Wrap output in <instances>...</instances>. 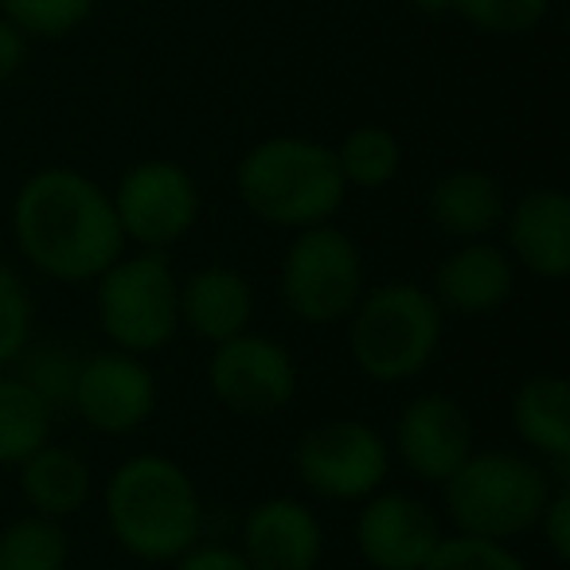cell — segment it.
I'll return each instance as SVG.
<instances>
[{
    "instance_id": "cell-7",
    "label": "cell",
    "mask_w": 570,
    "mask_h": 570,
    "mask_svg": "<svg viewBox=\"0 0 570 570\" xmlns=\"http://www.w3.org/2000/svg\"><path fill=\"white\" fill-rule=\"evenodd\" d=\"M364 297L360 246L333 223L297 230L282 258V302L305 325H341Z\"/></svg>"
},
{
    "instance_id": "cell-26",
    "label": "cell",
    "mask_w": 570,
    "mask_h": 570,
    "mask_svg": "<svg viewBox=\"0 0 570 570\" xmlns=\"http://www.w3.org/2000/svg\"><path fill=\"white\" fill-rule=\"evenodd\" d=\"M551 0H453V12L489 36H523L539 28Z\"/></svg>"
},
{
    "instance_id": "cell-6",
    "label": "cell",
    "mask_w": 570,
    "mask_h": 570,
    "mask_svg": "<svg viewBox=\"0 0 570 570\" xmlns=\"http://www.w3.org/2000/svg\"><path fill=\"white\" fill-rule=\"evenodd\" d=\"M95 313L114 348L149 356L180 333V282L165 250L121 254L95 277Z\"/></svg>"
},
{
    "instance_id": "cell-15",
    "label": "cell",
    "mask_w": 570,
    "mask_h": 570,
    "mask_svg": "<svg viewBox=\"0 0 570 570\" xmlns=\"http://www.w3.org/2000/svg\"><path fill=\"white\" fill-rule=\"evenodd\" d=\"M508 258L543 282L570 274V196L562 188H531L504 212Z\"/></svg>"
},
{
    "instance_id": "cell-8",
    "label": "cell",
    "mask_w": 570,
    "mask_h": 570,
    "mask_svg": "<svg viewBox=\"0 0 570 570\" xmlns=\"http://www.w3.org/2000/svg\"><path fill=\"white\" fill-rule=\"evenodd\" d=\"M297 476L325 500H367L391 473V445L360 419H325L297 438Z\"/></svg>"
},
{
    "instance_id": "cell-12",
    "label": "cell",
    "mask_w": 570,
    "mask_h": 570,
    "mask_svg": "<svg viewBox=\"0 0 570 570\" xmlns=\"http://www.w3.org/2000/svg\"><path fill=\"white\" fill-rule=\"evenodd\" d=\"M442 539L438 512L414 492L380 489L356 515V547L372 570H422Z\"/></svg>"
},
{
    "instance_id": "cell-9",
    "label": "cell",
    "mask_w": 570,
    "mask_h": 570,
    "mask_svg": "<svg viewBox=\"0 0 570 570\" xmlns=\"http://www.w3.org/2000/svg\"><path fill=\"white\" fill-rule=\"evenodd\" d=\"M110 199L126 243L141 250H168L199 219V188L176 160H137L121 173Z\"/></svg>"
},
{
    "instance_id": "cell-30",
    "label": "cell",
    "mask_w": 570,
    "mask_h": 570,
    "mask_svg": "<svg viewBox=\"0 0 570 570\" xmlns=\"http://www.w3.org/2000/svg\"><path fill=\"white\" fill-rule=\"evenodd\" d=\"M24 40L28 36L17 24H9V20L0 17V82H9L24 67V51H28Z\"/></svg>"
},
{
    "instance_id": "cell-27",
    "label": "cell",
    "mask_w": 570,
    "mask_h": 570,
    "mask_svg": "<svg viewBox=\"0 0 570 570\" xmlns=\"http://www.w3.org/2000/svg\"><path fill=\"white\" fill-rule=\"evenodd\" d=\"M422 570H528V562L508 543L476 535H445Z\"/></svg>"
},
{
    "instance_id": "cell-5",
    "label": "cell",
    "mask_w": 570,
    "mask_h": 570,
    "mask_svg": "<svg viewBox=\"0 0 570 570\" xmlns=\"http://www.w3.org/2000/svg\"><path fill=\"white\" fill-rule=\"evenodd\" d=\"M442 317L430 289L414 282H383L364 289L348 313V348L375 383H406L430 367L442 344Z\"/></svg>"
},
{
    "instance_id": "cell-3",
    "label": "cell",
    "mask_w": 570,
    "mask_h": 570,
    "mask_svg": "<svg viewBox=\"0 0 570 570\" xmlns=\"http://www.w3.org/2000/svg\"><path fill=\"white\" fill-rule=\"evenodd\" d=\"M238 199L254 219L282 230H305L341 212L348 184L336 153L309 137H266L238 160Z\"/></svg>"
},
{
    "instance_id": "cell-28",
    "label": "cell",
    "mask_w": 570,
    "mask_h": 570,
    "mask_svg": "<svg viewBox=\"0 0 570 570\" xmlns=\"http://www.w3.org/2000/svg\"><path fill=\"white\" fill-rule=\"evenodd\" d=\"M535 528H539V535H543L547 551L559 562H567L570 559V492L567 489H554L551 497H547Z\"/></svg>"
},
{
    "instance_id": "cell-29",
    "label": "cell",
    "mask_w": 570,
    "mask_h": 570,
    "mask_svg": "<svg viewBox=\"0 0 570 570\" xmlns=\"http://www.w3.org/2000/svg\"><path fill=\"white\" fill-rule=\"evenodd\" d=\"M176 570H250V562L243 559V551H230V547L191 543L176 559Z\"/></svg>"
},
{
    "instance_id": "cell-18",
    "label": "cell",
    "mask_w": 570,
    "mask_h": 570,
    "mask_svg": "<svg viewBox=\"0 0 570 570\" xmlns=\"http://www.w3.org/2000/svg\"><path fill=\"white\" fill-rule=\"evenodd\" d=\"M504 188L497 176L481 173V168H453V173L438 176L430 188V219L442 235L458 238V243L489 238L504 223Z\"/></svg>"
},
{
    "instance_id": "cell-10",
    "label": "cell",
    "mask_w": 570,
    "mask_h": 570,
    "mask_svg": "<svg viewBox=\"0 0 570 570\" xmlns=\"http://www.w3.org/2000/svg\"><path fill=\"white\" fill-rule=\"evenodd\" d=\"M207 387L238 419H269L294 403L297 364L285 344L246 328L215 344L212 364H207Z\"/></svg>"
},
{
    "instance_id": "cell-17",
    "label": "cell",
    "mask_w": 570,
    "mask_h": 570,
    "mask_svg": "<svg viewBox=\"0 0 570 570\" xmlns=\"http://www.w3.org/2000/svg\"><path fill=\"white\" fill-rule=\"evenodd\" d=\"M254 321V289L238 269L204 266L180 282V328L207 344L246 333Z\"/></svg>"
},
{
    "instance_id": "cell-16",
    "label": "cell",
    "mask_w": 570,
    "mask_h": 570,
    "mask_svg": "<svg viewBox=\"0 0 570 570\" xmlns=\"http://www.w3.org/2000/svg\"><path fill=\"white\" fill-rule=\"evenodd\" d=\"M515 289V266L508 258L504 246L476 238V243H461L453 254H445L442 266L434 269V289L430 297L438 302L442 313H458V317H484V313L500 309Z\"/></svg>"
},
{
    "instance_id": "cell-21",
    "label": "cell",
    "mask_w": 570,
    "mask_h": 570,
    "mask_svg": "<svg viewBox=\"0 0 570 570\" xmlns=\"http://www.w3.org/2000/svg\"><path fill=\"white\" fill-rule=\"evenodd\" d=\"M51 442V403L20 375H0V465H20Z\"/></svg>"
},
{
    "instance_id": "cell-4",
    "label": "cell",
    "mask_w": 570,
    "mask_h": 570,
    "mask_svg": "<svg viewBox=\"0 0 570 570\" xmlns=\"http://www.w3.org/2000/svg\"><path fill=\"white\" fill-rule=\"evenodd\" d=\"M551 492L543 465L512 450H473L450 481H442L445 515L458 535L492 543H508L535 528Z\"/></svg>"
},
{
    "instance_id": "cell-23",
    "label": "cell",
    "mask_w": 570,
    "mask_h": 570,
    "mask_svg": "<svg viewBox=\"0 0 570 570\" xmlns=\"http://www.w3.org/2000/svg\"><path fill=\"white\" fill-rule=\"evenodd\" d=\"M71 543L59 520L20 515L0 528V570H67Z\"/></svg>"
},
{
    "instance_id": "cell-2",
    "label": "cell",
    "mask_w": 570,
    "mask_h": 570,
    "mask_svg": "<svg viewBox=\"0 0 570 570\" xmlns=\"http://www.w3.org/2000/svg\"><path fill=\"white\" fill-rule=\"evenodd\" d=\"M106 520L126 554L141 562H176L199 543L204 500L184 465L160 453H137L106 481Z\"/></svg>"
},
{
    "instance_id": "cell-13",
    "label": "cell",
    "mask_w": 570,
    "mask_h": 570,
    "mask_svg": "<svg viewBox=\"0 0 570 570\" xmlns=\"http://www.w3.org/2000/svg\"><path fill=\"white\" fill-rule=\"evenodd\" d=\"M473 422L458 399L442 391L414 395L395 422V453L419 481L442 484L473 453Z\"/></svg>"
},
{
    "instance_id": "cell-11",
    "label": "cell",
    "mask_w": 570,
    "mask_h": 570,
    "mask_svg": "<svg viewBox=\"0 0 570 570\" xmlns=\"http://www.w3.org/2000/svg\"><path fill=\"white\" fill-rule=\"evenodd\" d=\"M71 406L98 434H134L157 411V380L134 352H95L75 367Z\"/></svg>"
},
{
    "instance_id": "cell-24",
    "label": "cell",
    "mask_w": 570,
    "mask_h": 570,
    "mask_svg": "<svg viewBox=\"0 0 570 570\" xmlns=\"http://www.w3.org/2000/svg\"><path fill=\"white\" fill-rule=\"evenodd\" d=\"M95 0H0V17L36 40H63L90 17Z\"/></svg>"
},
{
    "instance_id": "cell-22",
    "label": "cell",
    "mask_w": 570,
    "mask_h": 570,
    "mask_svg": "<svg viewBox=\"0 0 570 570\" xmlns=\"http://www.w3.org/2000/svg\"><path fill=\"white\" fill-rule=\"evenodd\" d=\"M336 165L348 188H387L399 176L403 165V149H399V137L383 126H356L352 134H344V141L336 145Z\"/></svg>"
},
{
    "instance_id": "cell-19",
    "label": "cell",
    "mask_w": 570,
    "mask_h": 570,
    "mask_svg": "<svg viewBox=\"0 0 570 570\" xmlns=\"http://www.w3.org/2000/svg\"><path fill=\"white\" fill-rule=\"evenodd\" d=\"M512 426L528 450L567 465L570 458V383L559 372H539L515 387Z\"/></svg>"
},
{
    "instance_id": "cell-31",
    "label": "cell",
    "mask_w": 570,
    "mask_h": 570,
    "mask_svg": "<svg viewBox=\"0 0 570 570\" xmlns=\"http://www.w3.org/2000/svg\"><path fill=\"white\" fill-rule=\"evenodd\" d=\"M414 9L426 12V17H438V12H453V0H411Z\"/></svg>"
},
{
    "instance_id": "cell-14",
    "label": "cell",
    "mask_w": 570,
    "mask_h": 570,
    "mask_svg": "<svg viewBox=\"0 0 570 570\" xmlns=\"http://www.w3.org/2000/svg\"><path fill=\"white\" fill-rule=\"evenodd\" d=\"M238 551L250 570H317L325 554V528L302 500L269 497L246 512Z\"/></svg>"
},
{
    "instance_id": "cell-1",
    "label": "cell",
    "mask_w": 570,
    "mask_h": 570,
    "mask_svg": "<svg viewBox=\"0 0 570 570\" xmlns=\"http://www.w3.org/2000/svg\"><path fill=\"white\" fill-rule=\"evenodd\" d=\"M17 246L51 282H95L126 254L110 191L79 168H40L12 199Z\"/></svg>"
},
{
    "instance_id": "cell-25",
    "label": "cell",
    "mask_w": 570,
    "mask_h": 570,
    "mask_svg": "<svg viewBox=\"0 0 570 570\" xmlns=\"http://www.w3.org/2000/svg\"><path fill=\"white\" fill-rule=\"evenodd\" d=\"M32 294L20 282L17 269H9L0 262V367L17 364L32 344Z\"/></svg>"
},
{
    "instance_id": "cell-20",
    "label": "cell",
    "mask_w": 570,
    "mask_h": 570,
    "mask_svg": "<svg viewBox=\"0 0 570 570\" xmlns=\"http://www.w3.org/2000/svg\"><path fill=\"white\" fill-rule=\"evenodd\" d=\"M20 492L28 508L43 520H71L90 500V469L79 453L63 445H40L32 458L20 461Z\"/></svg>"
}]
</instances>
